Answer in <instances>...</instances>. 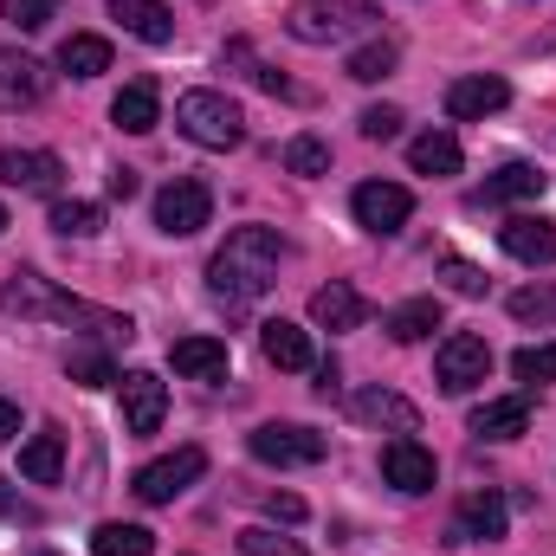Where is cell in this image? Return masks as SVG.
<instances>
[{"label": "cell", "instance_id": "cell-45", "mask_svg": "<svg viewBox=\"0 0 556 556\" xmlns=\"http://www.w3.org/2000/svg\"><path fill=\"white\" fill-rule=\"evenodd\" d=\"M39 556H52V551H39Z\"/></svg>", "mask_w": 556, "mask_h": 556}, {"label": "cell", "instance_id": "cell-19", "mask_svg": "<svg viewBox=\"0 0 556 556\" xmlns=\"http://www.w3.org/2000/svg\"><path fill=\"white\" fill-rule=\"evenodd\" d=\"M111 124H117L124 137H149V130L162 124V91H155V78H130V85L117 91Z\"/></svg>", "mask_w": 556, "mask_h": 556}, {"label": "cell", "instance_id": "cell-4", "mask_svg": "<svg viewBox=\"0 0 556 556\" xmlns=\"http://www.w3.org/2000/svg\"><path fill=\"white\" fill-rule=\"evenodd\" d=\"M369 20H376L369 0H298V7L285 13V33L304 39V46H337V39L363 33Z\"/></svg>", "mask_w": 556, "mask_h": 556}, {"label": "cell", "instance_id": "cell-21", "mask_svg": "<svg viewBox=\"0 0 556 556\" xmlns=\"http://www.w3.org/2000/svg\"><path fill=\"white\" fill-rule=\"evenodd\" d=\"M111 20H117L130 39H142V46H168V39H175V13H168L162 0H111Z\"/></svg>", "mask_w": 556, "mask_h": 556}, {"label": "cell", "instance_id": "cell-13", "mask_svg": "<svg viewBox=\"0 0 556 556\" xmlns=\"http://www.w3.org/2000/svg\"><path fill=\"white\" fill-rule=\"evenodd\" d=\"M117 389H124V427L130 433H155L162 415H168V389H162V376L155 369H130V376H117Z\"/></svg>", "mask_w": 556, "mask_h": 556}, {"label": "cell", "instance_id": "cell-44", "mask_svg": "<svg viewBox=\"0 0 556 556\" xmlns=\"http://www.w3.org/2000/svg\"><path fill=\"white\" fill-rule=\"evenodd\" d=\"M0 233H7V207H0Z\"/></svg>", "mask_w": 556, "mask_h": 556}, {"label": "cell", "instance_id": "cell-18", "mask_svg": "<svg viewBox=\"0 0 556 556\" xmlns=\"http://www.w3.org/2000/svg\"><path fill=\"white\" fill-rule=\"evenodd\" d=\"M168 363H175V376H188V382H227V343L220 337H181V343H168Z\"/></svg>", "mask_w": 556, "mask_h": 556}, {"label": "cell", "instance_id": "cell-6", "mask_svg": "<svg viewBox=\"0 0 556 556\" xmlns=\"http://www.w3.org/2000/svg\"><path fill=\"white\" fill-rule=\"evenodd\" d=\"M207 220H214V194H207V181L175 175V181L155 194V227H162L168 240H188V233H201Z\"/></svg>", "mask_w": 556, "mask_h": 556}, {"label": "cell", "instance_id": "cell-41", "mask_svg": "<svg viewBox=\"0 0 556 556\" xmlns=\"http://www.w3.org/2000/svg\"><path fill=\"white\" fill-rule=\"evenodd\" d=\"M137 194V168H111V201H130Z\"/></svg>", "mask_w": 556, "mask_h": 556}, {"label": "cell", "instance_id": "cell-26", "mask_svg": "<svg viewBox=\"0 0 556 556\" xmlns=\"http://www.w3.org/2000/svg\"><path fill=\"white\" fill-rule=\"evenodd\" d=\"M440 324H446L440 298H408V304H395V311L382 317V330H389L395 343H420V337H433Z\"/></svg>", "mask_w": 556, "mask_h": 556}, {"label": "cell", "instance_id": "cell-14", "mask_svg": "<svg viewBox=\"0 0 556 556\" xmlns=\"http://www.w3.org/2000/svg\"><path fill=\"white\" fill-rule=\"evenodd\" d=\"M498 247H505L518 266H551L556 260V220H544V214H511V220L498 227Z\"/></svg>", "mask_w": 556, "mask_h": 556}, {"label": "cell", "instance_id": "cell-36", "mask_svg": "<svg viewBox=\"0 0 556 556\" xmlns=\"http://www.w3.org/2000/svg\"><path fill=\"white\" fill-rule=\"evenodd\" d=\"M7 20H13L20 33H39V26L59 20V0H7Z\"/></svg>", "mask_w": 556, "mask_h": 556}, {"label": "cell", "instance_id": "cell-1", "mask_svg": "<svg viewBox=\"0 0 556 556\" xmlns=\"http://www.w3.org/2000/svg\"><path fill=\"white\" fill-rule=\"evenodd\" d=\"M0 311L7 317H39V324H72V330H91V337H104V343H130L137 330H130V317L124 311H104V304H85V298H72V291H59L52 278L39 273H13L0 285Z\"/></svg>", "mask_w": 556, "mask_h": 556}, {"label": "cell", "instance_id": "cell-8", "mask_svg": "<svg viewBox=\"0 0 556 556\" xmlns=\"http://www.w3.org/2000/svg\"><path fill=\"white\" fill-rule=\"evenodd\" d=\"M253 459L266 466H317L324 459V433L317 427H291V420H273V427H253Z\"/></svg>", "mask_w": 556, "mask_h": 556}, {"label": "cell", "instance_id": "cell-27", "mask_svg": "<svg viewBox=\"0 0 556 556\" xmlns=\"http://www.w3.org/2000/svg\"><path fill=\"white\" fill-rule=\"evenodd\" d=\"M408 162H415V175H433L440 181V175H459L466 155H459V142L446 137V130H427V137L408 142Z\"/></svg>", "mask_w": 556, "mask_h": 556}, {"label": "cell", "instance_id": "cell-30", "mask_svg": "<svg viewBox=\"0 0 556 556\" xmlns=\"http://www.w3.org/2000/svg\"><path fill=\"white\" fill-rule=\"evenodd\" d=\"M52 233H65V240H91V233H104V207L98 201H52Z\"/></svg>", "mask_w": 556, "mask_h": 556}, {"label": "cell", "instance_id": "cell-28", "mask_svg": "<svg viewBox=\"0 0 556 556\" xmlns=\"http://www.w3.org/2000/svg\"><path fill=\"white\" fill-rule=\"evenodd\" d=\"M59 72H72V78H98V72H111V39H98V33H72V39L59 46Z\"/></svg>", "mask_w": 556, "mask_h": 556}, {"label": "cell", "instance_id": "cell-24", "mask_svg": "<svg viewBox=\"0 0 556 556\" xmlns=\"http://www.w3.org/2000/svg\"><path fill=\"white\" fill-rule=\"evenodd\" d=\"M260 350H266L273 369H311V363H317V356H311V337H304L298 324H285V317L260 324Z\"/></svg>", "mask_w": 556, "mask_h": 556}, {"label": "cell", "instance_id": "cell-42", "mask_svg": "<svg viewBox=\"0 0 556 556\" xmlns=\"http://www.w3.org/2000/svg\"><path fill=\"white\" fill-rule=\"evenodd\" d=\"M0 511H7V518H20V525H39V511H33V505H20L7 485H0Z\"/></svg>", "mask_w": 556, "mask_h": 556}, {"label": "cell", "instance_id": "cell-11", "mask_svg": "<svg viewBox=\"0 0 556 556\" xmlns=\"http://www.w3.org/2000/svg\"><path fill=\"white\" fill-rule=\"evenodd\" d=\"M382 479H389L395 492H408V498H420V492H433L440 466H433V453L420 446L415 433H395V440L382 446Z\"/></svg>", "mask_w": 556, "mask_h": 556}, {"label": "cell", "instance_id": "cell-38", "mask_svg": "<svg viewBox=\"0 0 556 556\" xmlns=\"http://www.w3.org/2000/svg\"><path fill=\"white\" fill-rule=\"evenodd\" d=\"M440 278H446L459 298H479V291H485V273H479L472 260H446V266H440Z\"/></svg>", "mask_w": 556, "mask_h": 556}, {"label": "cell", "instance_id": "cell-25", "mask_svg": "<svg viewBox=\"0 0 556 556\" xmlns=\"http://www.w3.org/2000/svg\"><path fill=\"white\" fill-rule=\"evenodd\" d=\"M525 427H531V402L525 395H498V402L472 408V433L479 440H518Z\"/></svg>", "mask_w": 556, "mask_h": 556}, {"label": "cell", "instance_id": "cell-22", "mask_svg": "<svg viewBox=\"0 0 556 556\" xmlns=\"http://www.w3.org/2000/svg\"><path fill=\"white\" fill-rule=\"evenodd\" d=\"M350 415L369 420V427H389V433H420V408L402 402L395 389H363V395L350 402Z\"/></svg>", "mask_w": 556, "mask_h": 556}, {"label": "cell", "instance_id": "cell-34", "mask_svg": "<svg viewBox=\"0 0 556 556\" xmlns=\"http://www.w3.org/2000/svg\"><path fill=\"white\" fill-rule=\"evenodd\" d=\"M65 369H72V382H85V389H111V382H117V363H111L104 350H72Z\"/></svg>", "mask_w": 556, "mask_h": 556}, {"label": "cell", "instance_id": "cell-39", "mask_svg": "<svg viewBox=\"0 0 556 556\" xmlns=\"http://www.w3.org/2000/svg\"><path fill=\"white\" fill-rule=\"evenodd\" d=\"M240 551L247 556H298L291 538H273V531H240Z\"/></svg>", "mask_w": 556, "mask_h": 556}, {"label": "cell", "instance_id": "cell-17", "mask_svg": "<svg viewBox=\"0 0 556 556\" xmlns=\"http://www.w3.org/2000/svg\"><path fill=\"white\" fill-rule=\"evenodd\" d=\"M544 168L538 162H505L498 175H485V188L472 194V207H505V201H538L544 194Z\"/></svg>", "mask_w": 556, "mask_h": 556}, {"label": "cell", "instance_id": "cell-3", "mask_svg": "<svg viewBox=\"0 0 556 556\" xmlns=\"http://www.w3.org/2000/svg\"><path fill=\"white\" fill-rule=\"evenodd\" d=\"M175 130L201 149H240L247 137V117L227 91H181L175 98Z\"/></svg>", "mask_w": 556, "mask_h": 556}, {"label": "cell", "instance_id": "cell-40", "mask_svg": "<svg viewBox=\"0 0 556 556\" xmlns=\"http://www.w3.org/2000/svg\"><path fill=\"white\" fill-rule=\"evenodd\" d=\"M266 511H273V518H285V525H298V518H304V498L278 492V498H266Z\"/></svg>", "mask_w": 556, "mask_h": 556}, {"label": "cell", "instance_id": "cell-5", "mask_svg": "<svg viewBox=\"0 0 556 556\" xmlns=\"http://www.w3.org/2000/svg\"><path fill=\"white\" fill-rule=\"evenodd\" d=\"M201 472H207V453L201 446H175V453H162V459L142 466L137 479H130V492H137L142 505H175Z\"/></svg>", "mask_w": 556, "mask_h": 556}, {"label": "cell", "instance_id": "cell-7", "mask_svg": "<svg viewBox=\"0 0 556 556\" xmlns=\"http://www.w3.org/2000/svg\"><path fill=\"white\" fill-rule=\"evenodd\" d=\"M433 376H440L446 395H472V389L492 376V343L472 337V330H453V337L440 343V356H433Z\"/></svg>", "mask_w": 556, "mask_h": 556}, {"label": "cell", "instance_id": "cell-12", "mask_svg": "<svg viewBox=\"0 0 556 556\" xmlns=\"http://www.w3.org/2000/svg\"><path fill=\"white\" fill-rule=\"evenodd\" d=\"M0 181L20 188V194H59L65 162L52 149H0Z\"/></svg>", "mask_w": 556, "mask_h": 556}, {"label": "cell", "instance_id": "cell-35", "mask_svg": "<svg viewBox=\"0 0 556 556\" xmlns=\"http://www.w3.org/2000/svg\"><path fill=\"white\" fill-rule=\"evenodd\" d=\"M356 130H363L369 142H395L402 137V111H395V104H369V111L356 117Z\"/></svg>", "mask_w": 556, "mask_h": 556}, {"label": "cell", "instance_id": "cell-37", "mask_svg": "<svg viewBox=\"0 0 556 556\" xmlns=\"http://www.w3.org/2000/svg\"><path fill=\"white\" fill-rule=\"evenodd\" d=\"M511 317H525V324H544V317H556V291H511Z\"/></svg>", "mask_w": 556, "mask_h": 556}, {"label": "cell", "instance_id": "cell-31", "mask_svg": "<svg viewBox=\"0 0 556 556\" xmlns=\"http://www.w3.org/2000/svg\"><path fill=\"white\" fill-rule=\"evenodd\" d=\"M91 551L98 556H149L155 538H149L142 525H98V531H91Z\"/></svg>", "mask_w": 556, "mask_h": 556}, {"label": "cell", "instance_id": "cell-29", "mask_svg": "<svg viewBox=\"0 0 556 556\" xmlns=\"http://www.w3.org/2000/svg\"><path fill=\"white\" fill-rule=\"evenodd\" d=\"M402 65V52H395V39H369V46H356L350 59H343V72L356 78V85H382L389 72Z\"/></svg>", "mask_w": 556, "mask_h": 556}, {"label": "cell", "instance_id": "cell-32", "mask_svg": "<svg viewBox=\"0 0 556 556\" xmlns=\"http://www.w3.org/2000/svg\"><path fill=\"white\" fill-rule=\"evenodd\" d=\"M511 376H518L525 389H544V382H556V337H551V343H525V350L511 356Z\"/></svg>", "mask_w": 556, "mask_h": 556}, {"label": "cell", "instance_id": "cell-16", "mask_svg": "<svg viewBox=\"0 0 556 556\" xmlns=\"http://www.w3.org/2000/svg\"><path fill=\"white\" fill-rule=\"evenodd\" d=\"M505 538V498L498 492H466L453 511V544H498Z\"/></svg>", "mask_w": 556, "mask_h": 556}, {"label": "cell", "instance_id": "cell-2", "mask_svg": "<svg viewBox=\"0 0 556 556\" xmlns=\"http://www.w3.org/2000/svg\"><path fill=\"white\" fill-rule=\"evenodd\" d=\"M278 260H285V240H278L273 227H240V233H227V247L214 253L207 285H214V298H220L227 311H240V304H253V298L273 291Z\"/></svg>", "mask_w": 556, "mask_h": 556}, {"label": "cell", "instance_id": "cell-23", "mask_svg": "<svg viewBox=\"0 0 556 556\" xmlns=\"http://www.w3.org/2000/svg\"><path fill=\"white\" fill-rule=\"evenodd\" d=\"M59 472H65V433L46 427V433H33V440L20 446V479H33V485H59Z\"/></svg>", "mask_w": 556, "mask_h": 556}, {"label": "cell", "instance_id": "cell-9", "mask_svg": "<svg viewBox=\"0 0 556 556\" xmlns=\"http://www.w3.org/2000/svg\"><path fill=\"white\" fill-rule=\"evenodd\" d=\"M350 207H356V227L363 233H402L408 214H415V194L402 181H363Z\"/></svg>", "mask_w": 556, "mask_h": 556}, {"label": "cell", "instance_id": "cell-33", "mask_svg": "<svg viewBox=\"0 0 556 556\" xmlns=\"http://www.w3.org/2000/svg\"><path fill=\"white\" fill-rule=\"evenodd\" d=\"M278 162H285L291 175H330V142L324 137H291L278 149Z\"/></svg>", "mask_w": 556, "mask_h": 556}, {"label": "cell", "instance_id": "cell-43", "mask_svg": "<svg viewBox=\"0 0 556 556\" xmlns=\"http://www.w3.org/2000/svg\"><path fill=\"white\" fill-rule=\"evenodd\" d=\"M13 433H20V408H13V402H0V440H13Z\"/></svg>", "mask_w": 556, "mask_h": 556}, {"label": "cell", "instance_id": "cell-15", "mask_svg": "<svg viewBox=\"0 0 556 556\" xmlns=\"http://www.w3.org/2000/svg\"><path fill=\"white\" fill-rule=\"evenodd\" d=\"M511 104V85L505 78H459V85H446V117L453 124H479V117H492V111H505Z\"/></svg>", "mask_w": 556, "mask_h": 556}, {"label": "cell", "instance_id": "cell-10", "mask_svg": "<svg viewBox=\"0 0 556 556\" xmlns=\"http://www.w3.org/2000/svg\"><path fill=\"white\" fill-rule=\"evenodd\" d=\"M46 91H52V72L33 52L0 46V111H33V104H46Z\"/></svg>", "mask_w": 556, "mask_h": 556}, {"label": "cell", "instance_id": "cell-20", "mask_svg": "<svg viewBox=\"0 0 556 556\" xmlns=\"http://www.w3.org/2000/svg\"><path fill=\"white\" fill-rule=\"evenodd\" d=\"M363 317H369V304H363V291L343 285V278H330V285L311 298V324H317V330H356Z\"/></svg>", "mask_w": 556, "mask_h": 556}]
</instances>
